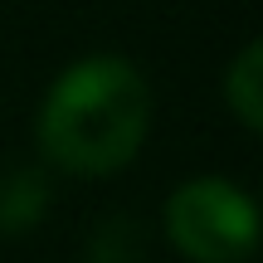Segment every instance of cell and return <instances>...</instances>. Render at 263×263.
Here are the masks:
<instances>
[{
  "label": "cell",
  "mask_w": 263,
  "mask_h": 263,
  "mask_svg": "<svg viewBox=\"0 0 263 263\" xmlns=\"http://www.w3.org/2000/svg\"><path fill=\"white\" fill-rule=\"evenodd\" d=\"M151 132V83L127 54H83L49 83L34 141L68 176H112L137 161Z\"/></svg>",
  "instance_id": "6da1fadb"
},
{
  "label": "cell",
  "mask_w": 263,
  "mask_h": 263,
  "mask_svg": "<svg viewBox=\"0 0 263 263\" xmlns=\"http://www.w3.org/2000/svg\"><path fill=\"white\" fill-rule=\"evenodd\" d=\"M49 176L34 166H15V171H0V234L15 239L29 234L39 219L49 215Z\"/></svg>",
  "instance_id": "3957f363"
},
{
  "label": "cell",
  "mask_w": 263,
  "mask_h": 263,
  "mask_svg": "<svg viewBox=\"0 0 263 263\" xmlns=\"http://www.w3.org/2000/svg\"><path fill=\"white\" fill-rule=\"evenodd\" d=\"M166 239L190 263H249L258 249V205L224 176L180 180L166 195Z\"/></svg>",
  "instance_id": "7a4b0ae2"
},
{
  "label": "cell",
  "mask_w": 263,
  "mask_h": 263,
  "mask_svg": "<svg viewBox=\"0 0 263 263\" xmlns=\"http://www.w3.org/2000/svg\"><path fill=\"white\" fill-rule=\"evenodd\" d=\"M224 107L239 117L244 132L263 127V44L249 39L234 54V64L224 68Z\"/></svg>",
  "instance_id": "277c9868"
}]
</instances>
